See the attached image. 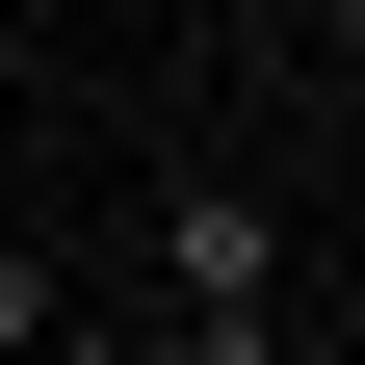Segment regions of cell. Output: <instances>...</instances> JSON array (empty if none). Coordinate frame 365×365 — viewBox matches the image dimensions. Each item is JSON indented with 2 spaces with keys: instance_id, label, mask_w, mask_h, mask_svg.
I'll return each instance as SVG.
<instances>
[{
  "instance_id": "6da1fadb",
  "label": "cell",
  "mask_w": 365,
  "mask_h": 365,
  "mask_svg": "<svg viewBox=\"0 0 365 365\" xmlns=\"http://www.w3.org/2000/svg\"><path fill=\"white\" fill-rule=\"evenodd\" d=\"M105 287H130V313L313 287V261H287V182H261V157H157V182H130V235H105Z\"/></svg>"
},
{
  "instance_id": "7a4b0ae2",
  "label": "cell",
  "mask_w": 365,
  "mask_h": 365,
  "mask_svg": "<svg viewBox=\"0 0 365 365\" xmlns=\"http://www.w3.org/2000/svg\"><path fill=\"white\" fill-rule=\"evenodd\" d=\"M53 313H78V261H53V235H0V365L53 339Z\"/></svg>"
},
{
  "instance_id": "3957f363",
  "label": "cell",
  "mask_w": 365,
  "mask_h": 365,
  "mask_svg": "<svg viewBox=\"0 0 365 365\" xmlns=\"http://www.w3.org/2000/svg\"><path fill=\"white\" fill-rule=\"evenodd\" d=\"M287 26H313V53H339V0H287Z\"/></svg>"
},
{
  "instance_id": "277c9868",
  "label": "cell",
  "mask_w": 365,
  "mask_h": 365,
  "mask_svg": "<svg viewBox=\"0 0 365 365\" xmlns=\"http://www.w3.org/2000/svg\"><path fill=\"white\" fill-rule=\"evenodd\" d=\"M0 105H26V78H0Z\"/></svg>"
}]
</instances>
